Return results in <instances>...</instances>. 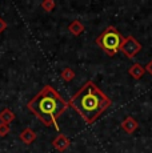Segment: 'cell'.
<instances>
[{
  "mask_svg": "<svg viewBox=\"0 0 152 153\" xmlns=\"http://www.w3.org/2000/svg\"><path fill=\"white\" fill-rule=\"evenodd\" d=\"M68 105L74 108L86 123L92 124L111 105V100L96 87L93 81H87L71 97Z\"/></svg>",
  "mask_w": 152,
  "mask_h": 153,
  "instance_id": "cell-1",
  "label": "cell"
},
{
  "mask_svg": "<svg viewBox=\"0 0 152 153\" xmlns=\"http://www.w3.org/2000/svg\"><path fill=\"white\" fill-rule=\"evenodd\" d=\"M27 108L45 126L54 125L56 129H59L57 119L68 108V102L57 93L54 87L45 85L31 101H28Z\"/></svg>",
  "mask_w": 152,
  "mask_h": 153,
  "instance_id": "cell-2",
  "label": "cell"
},
{
  "mask_svg": "<svg viewBox=\"0 0 152 153\" xmlns=\"http://www.w3.org/2000/svg\"><path fill=\"white\" fill-rule=\"evenodd\" d=\"M123 40L124 39H123V36L118 29L115 27H108L99 35V37L96 39V44L107 55L113 56L118 51H120Z\"/></svg>",
  "mask_w": 152,
  "mask_h": 153,
  "instance_id": "cell-3",
  "label": "cell"
},
{
  "mask_svg": "<svg viewBox=\"0 0 152 153\" xmlns=\"http://www.w3.org/2000/svg\"><path fill=\"white\" fill-rule=\"evenodd\" d=\"M142 49V45L140 43L137 42L135 37L132 36H127L121 43V47H120V51L127 56L128 59H132L137 55V52Z\"/></svg>",
  "mask_w": 152,
  "mask_h": 153,
  "instance_id": "cell-4",
  "label": "cell"
},
{
  "mask_svg": "<svg viewBox=\"0 0 152 153\" xmlns=\"http://www.w3.org/2000/svg\"><path fill=\"white\" fill-rule=\"evenodd\" d=\"M69 144H71V141H69V139L67 136H64V134H59L56 139L52 141L54 148L59 152H64L69 146Z\"/></svg>",
  "mask_w": 152,
  "mask_h": 153,
  "instance_id": "cell-5",
  "label": "cell"
},
{
  "mask_svg": "<svg viewBox=\"0 0 152 153\" xmlns=\"http://www.w3.org/2000/svg\"><path fill=\"white\" fill-rule=\"evenodd\" d=\"M19 137L24 144H32L36 140V133H35V131H32L31 128H25L20 132Z\"/></svg>",
  "mask_w": 152,
  "mask_h": 153,
  "instance_id": "cell-6",
  "label": "cell"
},
{
  "mask_svg": "<svg viewBox=\"0 0 152 153\" xmlns=\"http://www.w3.org/2000/svg\"><path fill=\"white\" fill-rule=\"evenodd\" d=\"M121 128L124 129L127 133H132V132H135L136 128H137V121L133 119V117H127V119L121 123Z\"/></svg>",
  "mask_w": 152,
  "mask_h": 153,
  "instance_id": "cell-7",
  "label": "cell"
},
{
  "mask_svg": "<svg viewBox=\"0 0 152 153\" xmlns=\"http://www.w3.org/2000/svg\"><path fill=\"white\" fill-rule=\"evenodd\" d=\"M15 113H13L11 109H8V108H5V109H3L0 112V121L4 123V124H10V123H12L13 120H15Z\"/></svg>",
  "mask_w": 152,
  "mask_h": 153,
  "instance_id": "cell-8",
  "label": "cell"
},
{
  "mask_svg": "<svg viewBox=\"0 0 152 153\" xmlns=\"http://www.w3.org/2000/svg\"><path fill=\"white\" fill-rule=\"evenodd\" d=\"M68 31L71 32L74 36H79L81 32H84V25L81 24V22H79V20H74V22L68 25Z\"/></svg>",
  "mask_w": 152,
  "mask_h": 153,
  "instance_id": "cell-9",
  "label": "cell"
},
{
  "mask_svg": "<svg viewBox=\"0 0 152 153\" xmlns=\"http://www.w3.org/2000/svg\"><path fill=\"white\" fill-rule=\"evenodd\" d=\"M130 75L132 76L133 79H136V80H139L140 77H142L143 75H144V72H145V68H143L142 65H140L139 63H136V64H133L132 67L130 68Z\"/></svg>",
  "mask_w": 152,
  "mask_h": 153,
  "instance_id": "cell-10",
  "label": "cell"
},
{
  "mask_svg": "<svg viewBox=\"0 0 152 153\" xmlns=\"http://www.w3.org/2000/svg\"><path fill=\"white\" fill-rule=\"evenodd\" d=\"M74 77H75V72L71 68H64L61 71V79L64 81H71L74 80Z\"/></svg>",
  "mask_w": 152,
  "mask_h": 153,
  "instance_id": "cell-11",
  "label": "cell"
},
{
  "mask_svg": "<svg viewBox=\"0 0 152 153\" xmlns=\"http://www.w3.org/2000/svg\"><path fill=\"white\" fill-rule=\"evenodd\" d=\"M42 8L44 11H47V12H51L55 8V1L54 0H44V1L42 3Z\"/></svg>",
  "mask_w": 152,
  "mask_h": 153,
  "instance_id": "cell-12",
  "label": "cell"
},
{
  "mask_svg": "<svg viewBox=\"0 0 152 153\" xmlns=\"http://www.w3.org/2000/svg\"><path fill=\"white\" fill-rule=\"evenodd\" d=\"M10 133V124H4V123H0V136L4 137Z\"/></svg>",
  "mask_w": 152,
  "mask_h": 153,
  "instance_id": "cell-13",
  "label": "cell"
},
{
  "mask_svg": "<svg viewBox=\"0 0 152 153\" xmlns=\"http://www.w3.org/2000/svg\"><path fill=\"white\" fill-rule=\"evenodd\" d=\"M5 28H7V23L4 22V19H1V17H0V33H1Z\"/></svg>",
  "mask_w": 152,
  "mask_h": 153,
  "instance_id": "cell-14",
  "label": "cell"
},
{
  "mask_svg": "<svg viewBox=\"0 0 152 153\" xmlns=\"http://www.w3.org/2000/svg\"><path fill=\"white\" fill-rule=\"evenodd\" d=\"M145 71H147V72H150L151 75H152V60L147 64V67H145Z\"/></svg>",
  "mask_w": 152,
  "mask_h": 153,
  "instance_id": "cell-15",
  "label": "cell"
}]
</instances>
